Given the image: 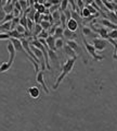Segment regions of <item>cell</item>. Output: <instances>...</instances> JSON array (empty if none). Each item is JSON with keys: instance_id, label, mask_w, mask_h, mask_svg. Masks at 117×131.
Returning a JSON list of instances; mask_svg holds the SVG:
<instances>
[{"instance_id": "6da1fadb", "label": "cell", "mask_w": 117, "mask_h": 131, "mask_svg": "<svg viewBox=\"0 0 117 131\" xmlns=\"http://www.w3.org/2000/svg\"><path fill=\"white\" fill-rule=\"evenodd\" d=\"M77 58H69V59H67V61L63 64V67H62V72H61V74L58 75V78L56 79V81L55 83H54V85H53V90H56L58 85L61 84V82L64 80V78L66 76L69 72L72 71V69L73 67H74V64H75V61Z\"/></svg>"}, {"instance_id": "7a4b0ae2", "label": "cell", "mask_w": 117, "mask_h": 131, "mask_svg": "<svg viewBox=\"0 0 117 131\" xmlns=\"http://www.w3.org/2000/svg\"><path fill=\"white\" fill-rule=\"evenodd\" d=\"M82 42H83V44H85V47H86L88 54H90L91 56L93 57L94 60H96V61H100V60H103L104 59L103 56H100V55L97 54V50H96V48H94V46L92 45V44H90V43L87 42V39L85 38V36L82 37Z\"/></svg>"}, {"instance_id": "3957f363", "label": "cell", "mask_w": 117, "mask_h": 131, "mask_svg": "<svg viewBox=\"0 0 117 131\" xmlns=\"http://www.w3.org/2000/svg\"><path fill=\"white\" fill-rule=\"evenodd\" d=\"M92 45L94 46V48L96 50H99V52H102V50L105 49V47L107 45V42L105 41L104 38H93L92 39Z\"/></svg>"}, {"instance_id": "277c9868", "label": "cell", "mask_w": 117, "mask_h": 131, "mask_svg": "<svg viewBox=\"0 0 117 131\" xmlns=\"http://www.w3.org/2000/svg\"><path fill=\"white\" fill-rule=\"evenodd\" d=\"M91 28H92V31L93 32H96L97 34L99 36H101V38H107V36H108V32L106 30V27H104V26H100V27H96V26H91Z\"/></svg>"}, {"instance_id": "5b68a950", "label": "cell", "mask_w": 117, "mask_h": 131, "mask_svg": "<svg viewBox=\"0 0 117 131\" xmlns=\"http://www.w3.org/2000/svg\"><path fill=\"white\" fill-rule=\"evenodd\" d=\"M36 81H37L40 85L42 86V89H43V91L48 94L49 93V90H48V87H47V85H46V83H45V81H43V71L42 70H40L38 73H37V75H36Z\"/></svg>"}, {"instance_id": "8992f818", "label": "cell", "mask_w": 117, "mask_h": 131, "mask_svg": "<svg viewBox=\"0 0 117 131\" xmlns=\"http://www.w3.org/2000/svg\"><path fill=\"white\" fill-rule=\"evenodd\" d=\"M7 49H8V52H9V56H10L8 62H9L10 64H12V63H13V61H14V58H15V52H16V50H15V48H14V46H13V44L11 43V42H9V43H8Z\"/></svg>"}, {"instance_id": "52a82bcc", "label": "cell", "mask_w": 117, "mask_h": 131, "mask_svg": "<svg viewBox=\"0 0 117 131\" xmlns=\"http://www.w3.org/2000/svg\"><path fill=\"white\" fill-rule=\"evenodd\" d=\"M82 34L83 36H88V37H91V38H98V34L96 32L92 31L91 27H88V26H82Z\"/></svg>"}, {"instance_id": "ba28073f", "label": "cell", "mask_w": 117, "mask_h": 131, "mask_svg": "<svg viewBox=\"0 0 117 131\" xmlns=\"http://www.w3.org/2000/svg\"><path fill=\"white\" fill-rule=\"evenodd\" d=\"M10 42L13 44L14 48H15L16 52H22L25 54V50L23 48V45H22V42L21 39H17V38H10Z\"/></svg>"}, {"instance_id": "9c48e42d", "label": "cell", "mask_w": 117, "mask_h": 131, "mask_svg": "<svg viewBox=\"0 0 117 131\" xmlns=\"http://www.w3.org/2000/svg\"><path fill=\"white\" fill-rule=\"evenodd\" d=\"M67 45L71 47V48L74 50V52L76 53V54H78V55H80V56H82V49L79 47V45L77 43H76L75 41H67Z\"/></svg>"}, {"instance_id": "30bf717a", "label": "cell", "mask_w": 117, "mask_h": 131, "mask_svg": "<svg viewBox=\"0 0 117 131\" xmlns=\"http://www.w3.org/2000/svg\"><path fill=\"white\" fill-rule=\"evenodd\" d=\"M99 23H101L104 27H109V28H112V30H117V24L113 23V22H111L108 19H104L103 18V19L99 20Z\"/></svg>"}, {"instance_id": "8fae6325", "label": "cell", "mask_w": 117, "mask_h": 131, "mask_svg": "<svg viewBox=\"0 0 117 131\" xmlns=\"http://www.w3.org/2000/svg\"><path fill=\"white\" fill-rule=\"evenodd\" d=\"M78 26H79L78 22L75 21L74 19H71V20H68L66 22V27L68 28L69 31H72V32H76V31H77L78 30Z\"/></svg>"}, {"instance_id": "7c38bea8", "label": "cell", "mask_w": 117, "mask_h": 131, "mask_svg": "<svg viewBox=\"0 0 117 131\" xmlns=\"http://www.w3.org/2000/svg\"><path fill=\"white\" fill-rule=\"evenodd\" d=\"M27 92H28L29 96H31L32 98H38L39 95H40V90L38 89L37 86H32V87H29V89L27 90Z\"/></svg>"}, {"instance_id": "4fadbf2b", "label": "cell", "mask_w": 117, "mask_h": 131, "mask_svg": "<svg viewBox=\"0 0 117 131\" xmlns=\"http://www.w3.org/2000/svg\"><path fill=\"white\" fill-rule=\"evenodd\" d=\"M63 36H65V38H66L67 41H74V39L77 37V34H76V32L69 31L68 28H64V34H63Z\"/></svg>"}, {"instance_id": "5bb4252c", "label": "cell", "mask_w": 117, "mask_h": 131, "mask_svg": "<svg viewBox=\"0 0 117 131\" xmlns=\"http://www.w3.org/2000/svg\"><path fill=\"white\" fill-rule=\"evenodd\" d=\"M55 41H56V39L54 38V36H53V35H50L49 37L46 39L47 45L49 46V48H50L51 50H54V52L56 50V47H55Z\"/></svg>"}, {"instance_id": "9a60e30c", "label": "cell", "mask_w": 117, "mask_h": 131, "mask_svg": "<svg viewBox=\"0 0 117 131\" xmlns=\"http://www.w3.org/2000/svg\"><path fill=\"white\" fill-rule=\"evenodd\" d=\"M12 30V23L11 22H6V23L0 24V31H2L3 33H9Z\"/></svg>"}, {"instance_id": "2e32d148", "label": "cell", "mask_w": 117, "mask_h": 131, "mask_svg": "<svg viewBox=\"0 0 117 131\" xmlns=\"http://www.w3.org/2000/svg\"><path fill=\"white\" fill-rule=\"evenodd\" d=\"M63 49H64V52L66 53L71 58H77V55H76V53H75L74 50H73V49L71 48V47H69V46L67 45V44H66V45H64V46H63Z\"/></svg>"}, {"instance_id": "e0dca14e", "label": "cell", "mask_w": 117, "mask_h": 131, "mask_svg": "<svg viewBox=\"0 0 117 131\" xmlns=\"http://www.w3.org/2000/svg\"><path fill=\"white\" fill-rule=\"evenodd\" d=\"M72 19L77 21L78 24H82V17L80 15V13H78L77 11H75V10L72 11Z\"/></svg>"}, {"instance_id": "ac0fdd59", "label": "cell", "mask_w": 117, "mask_h": 131, "mask_svg": "<svg viewBox=\"0 0 117 131\" xmlns=\"http://www.w3.org/2000/svg\"><path fill=\"white\" fill-rule=\"evenodd\" d=\"M64 34V27H62L61 25H58L55 30V33H54V38L57 39V38H62V36Z\"/></svg>"}, {"instance_id": "d6986e66", "label": "cell", "mask_w": 117, "mask_h": 131, "mask_svg": "<svg viewBox=\"0 0 117 131\" xmlns=\"http://www.w3.org/2000/svg\"><path fill=\"white\" fill-rule=\"evenodd\" d=\"M3 10H5L6 14H10V13H13V10H14V5L13 3H7L2 7Z\"/></svg>"}, {"instance_id": "ffe728a7", "label": "cell", "mask_w": 117, "mask_h": 131, "mask_svg": "<svg viewBox=\"0 0 117 131\" xmlns=\"http://www.w3.org/2000/svg\"><path fill=\"white\" fill-rule=\"evenodd\" d=\"M107 19L111 21V22H113V23H115V24H117V17H116V14H115V12L114 11H107Z\"/></svg>"}, {"instance_id": "44dd1931", "label": "cell", "mask_w": 117, "mask_h": 131, "mask_svg": "<svg viewBox=\"0 0 117 131\" xmlns=\"http://www.w3.org/2000/svg\"><path fill=\"white\" fill-rule=\"evenodd\" d=\"M48 50V55H49V59H51L52 61H54V62H56V61L58 60L57 59V56H56V54H55V52L54 50H51L50 48L49 49H47Z\"/></svg>"}, {"instance_id": "7402d4cb", "label": "cell", "mask_w": 117, "mask_h": 131, "mask_svg": "<svg viewBox=\"0 0 117 131\" xmlns=\"http://www.w3.org/2000/svg\"><path fill=\"white\" fill-rule=\"evenodd\" d=\"M42 31V27H41V25L40 24H36L35 26H34V31H33V34L35 35V38H37V36L41 33Z\"/></svg>"}, {"instance_id": "603a6c76", "label": "cell", "mask_w": 117, "mask_h": 131, "mask_svg": "<svg viewBox=\"0 0 117 131\" xmlns=\"http://www.w3.org/2000/svg\"><path fill=\"white\" fill-rule=\"evenodd\" d=\"M80 15H81L83 19H87V18H89L90 15H92V14L90 13V11H89V9L87 8V7H85L82 10H81V12H80Z\"/></svg>"}, {"instance_id": "cb8c5ba5", "label": "cell", "mask_w": 117, "mask_h": 131, "mask_svg": "<svg viewBox=\"0 0 117 131\" xmlns=\"http://www.w3.org/2000/svg\"><path fill=\"white\" fill-rule=\"evenodd\" d=\"M40 25H41V27H42V30H46V31H49L50 30V27L52 26V24L50 23V22L48 21H41V23H40Z\"/></svg>"}, {"instance_id": "d4e9b609", "label": "cell", "mask_w": 117, "mask_h": 131, "mask_svg": "<svg viewBox=\"0 0 117 131\" xmlns=\"http://www.w3.org/2000/svg\"><path fill=\"white\" fill-rule=\"evenodd\" d=\"M11 66L12 64H10L9 62H3L0 64V72H5V71H8L9 69L11 68Z\"/></svg>"}, {"instance_id": "484cf974", "label": "cell", "mask_w": 117, "mask_h": 131, "mask_svg": "<svg viewBox=\"0 0 117 131\" xmlns=\"http://www.w3.org/2000/svg\"><path fill=\"white\" fill-rule=\"evenodd\" d=\"M19 3H20V6H21V8L23 11H26L28 9V2H27V0H19Z\"/></svg>"}, {"instance_id": "4316f807", "label": "cell", "mask_w": 117, "mask_h": 131, "mask_svg": "<svg viewBox=\"0 0 117 131\" xmlns=\"http://www.w3.org/2000/svg\"><path fill=\"white\" fill-rule=\"evenodd\" d=\"M50 36V34H49V32L48 31H46V30H42L41 31V33L37 36V38H42V39H47Z\"/></svg>"}, {"instance_id": "83f0119b", "label": "cell", "mask_w": 117, "mask_h": 131, "mask_svg": "<svg viewBox=\"0 0 117 131\" xmlns=\"http://www.w3.org/2000/svg\"><path fill=\"white\" fill-rule=\"evenodd\" d=\"M67 6H68V0H62L61 3H60V10L61 12H63L67 9Z\"/></svg>"}, {"instance_id": "f1b7e54d", "label": "cell", "mask_w": 117, "mask_h": 131, "mask_svg": "<svg viewBox=\"0 0 117 131\" xmlns=\"http://www.w3.org/2000/svg\"><path fill=\"white\" fill-rule=\"evenodd\" d=\"M27 20L28 19H27V17L25 15V14L23 17H21V19H20V24L22 25V26H24L26 30H27Z\"/></svg>"}, {"instance_id": "f546056e", "label": "cell", "mask_w": 117, "mask_h": 131, "mask_svg": "<svg viewBox=\"0 0 117 131\" xmlns=\"http://www.w3.org/2000/svg\"><path fill=\"white\" fill-rule=\"evenodd\" d=\"M63 46H64V41L62 38H57L56 41H55V47H56V49L63 48Z\"/></svg>"}, {"instance_id": "4dcf8cb0", "label": "cell", "mask_w": 117, "mask_h": 131, "mask_svg": "<svg viewBox=\"0 0 117 131\" xmlns=\"http://www.w3.org/2000/svg\"><path fill=\"white\" fill-rule=\"evenodd\" d=\"M108 37L112 39H117V30H112L108 32Z\"/></svg>"}, {"instance_id": "1f68e13d", "label": "cell", "mask_w": 117, "mask_h": 131, "mask_svg": "<svg viewBox=\"0 0 117 131\" xmlns=\"http://www.w3.org/2000/svg\"><path fill=\"white\" fill-rule=\"evenodd\" d=\"M63 13H64V15H65V17H66V19H67V21L72 19V11H71V10H69L68 8H67L66 10H65V11H63Z\"/></svg>"}, {"instance_id": "d6a6232c", "label": "cell", "mask_w": 117, "mask_h": 131, "mask_svg": "<svg viewBox=\"0 0 117 131\" xmlns=\"http://www.w3.org/2000/svg\"><path fill=\"white\" fill-rule=\"evenodd\" d=\"M15 30H16L17 32H19L20 34H24V33L26 32V28H25L24 26H22L21 24H19V25H17V26L15 27Z\"/></svg>"}, {"instance_id": "836d02e7", "label": "cell", "mask_w": 117, "mask_h": 131, "mask_svg": "<svg viewBox=\"0 0 117 131\" xmlns=\"http://www.w3.org/2000/svg\"><path fill=\"white\" fill-rule=\"evenodd\" d=\"M5 17H6V12H5V10H3L2 7H0V23L3 21V19H5Z\"/></svg>"}, {"instance_id": "e575fe53", "label": "cell", "mask_w": 117, "mask_h": 131, "mask_svg": "<svg viewBox=\"0 0 117 131\" xmlns=\"http://www.w3.org/2000/svg\"><path fill=\"white\" fill-rule=\"evenodd\" d=\"M0 39H10L9 33H0Z\"/></svg>"}, {"instance_id": "d590c367", "label": "cell", "mask_w": 117, "mask_h": 131, "mask_svg": "<svg viewBox=\"0 0 117 131\" xmlns=\"http://www.w3.org/2000/svg\"><path fill=\"white\" fill-rule=\"evenodd\" d=\"M68 3L72 6L73 10H77V6H76V0H68Z\"/></svg>"}, {"instance_id": "8d00e7d4", "label": "cell", "mask_w": 117, "mask_h": 131, "mask_svg": "<svg viewBox=\"0 0 117 131\" xmlns=\"http://www.w3.org/2000/svg\"><path fill=\"white\" fill-rule=\"evenodd\" d=\"M83 1H85L86 6H90V5H92V3L94 2V0H83Z\"/></svg>"}, {"instance_id": "74e56055", "label": "cell", "mask_w": 117, "mask_h": 131, "mask_svg": "<svg viewBox=\"0 0 117 131\" xmlns=\"http://www.w3.org/2000/svg\"><path fill=\"white\" fill-rule=\"evenodd\" d=\"M13 15H14V17H19V15H20V11L14 8V10H13Z\"/></svg>"}, {"instance_id": "f35d334b", "label": "cell", "mask_w": 117, "mask_h": 131, "mask_svg": "<svg viewBox=\"0 0 117 131\" xmlns=\"http://www.w3.org/2000/svg\"><path fill=\"white\" fill-rule=\"evenodd\" d=\"M113 6H114V11L116 12V11H117V5H114V3H113Z\"/></svg>"}, {"instance_id": "ab89813d", "label": "cell", "mask_w": 117, "mask_h": 131, "mask_svg": "<svg viewBox=\"0 0 117 131\" xmlns=\"http://www.w3.org/2000/svg\"><path fill=\"white\" fill-rule=\"evenodd\" d=\"M114 58H117V50H116V53H114V56H113Z\"/></svg>"}, {"instance_id": "60d3db41", "label": "cell", "mask_w": 117, "mask_h": 131, "mask_svg": "<svg viewBox=\"0 0 117 131\" xmlns=\"http://www.w3.org/2000/svg\"><path fill=\"white\" fill-rule=\"evenodd\" d=\"M113 3H114V5H117V0H113Z\"/></svg>"}, {"instance_id": "b9f144b4", "label": "cell", "mask_w": 117, "mask_h": 131, "mask_svg": "<svg viewBox=\"0 0 117 131\" xmlns=\"http://www.w3.org/2000/svg\"><path fill=\"white\" fill-rule=\"evenodd\" d=\"M115 14H116V17H117V11H116V12H115Z\"/></svg>"}]
</instances>
